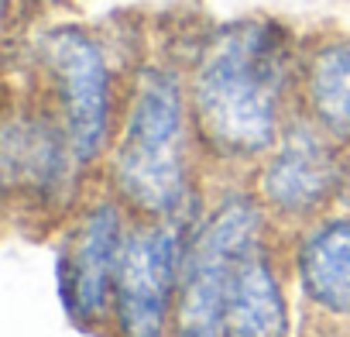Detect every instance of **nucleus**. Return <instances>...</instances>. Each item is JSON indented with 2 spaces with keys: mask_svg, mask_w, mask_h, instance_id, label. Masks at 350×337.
I'll return each instance as SVG.
<instances>
[{
  "mask_svg": "<svg viewBox=\"0 0 350 337\" xmlns=\"http://www.w3.org/2000/svg\"><path fill=\"white\" fill-rule=\"evenodd\" d=\"M38 62L79 168L96 165L110 145L113 124V83L103 49L83 28L59 25L38 38Z\"/></svg>",
  "mask_w": 350,
  "mask_h": 337,
  "instance_id": "nucleus-5",
  "label": "nucleus"
},
{
  "mask_svg": "<svg viewBox=\"0 0 350 337\" xmlns=\"http://www.w3.org/2000/svg\"><path fill=\"white\" fill-rule=\"evenodd\" d=\"M340 148L343 145L312 117L285 124L278 145L265 155L258 173V200L265 210L299 224L319 217L347 183Z\"/></svg>",
  "mask_w": 350,
  "mask_h": 337,
  "instance_id": "nucleus-6",
  "label": "nucleus"
},
{
  "mask_svg": "<svg viewBox=\"0 0 350 337\" xmlns=\"http://www.w3.org/2000/svg\"><path fill=\"white\" fill-rule=\"evenodd\" d=\"M288 334V299L282 286L278 262L261 241L237 265L227 303H224V337H285Z\"/></svg>",
  "mask_w": 350,
  "mask_h": 337,
  "instance_id": "nucleus-9",
  "label": "nucleus"
},
{
  "mask_svg": "<svg viewBox=\"0 0 350 337\" xmlns=\"http://www.w3.org/2000/svg\"><path fill=\"white\" fill-rule=\"evenodd\" d=\"M268 210L258 193L224 197L186 238L172 337H224V303L237 265L265 241Z\"/></svg>",
  "mask_w": 350,
  "mask_h": 337,
  "instance_id": "nucleus-3",
  "label": "nucleus"
},
{
  "mask_svg": "<svg viewBox=\"0 0 350 337\" xmlns=\"http://www.w3.org/2000/svg\"><path fill=\"white\" fill-rule=\"evenodd\" d=\"M292 52L275 25H227L203 49L189 103L196 134L217 158H265L285 131Z\"/></svg>",
  "mask_w": 350,
  "mask_h": 337,
  "instance_id": "nucleus-1",
  "label": "nucleus"
},
{
  "mask_svg": "<svg viewBox=\"0 0 350 337\" xmlns=\"http://www.w3.org/2000/svg\"><path fill=\"white\" fill-rule=\"evenodd\" d=\"M309 117L350 148V42L323 45L306 66Z\"/></svg>",
  "mask_w": 350,
  "mask_h": 337,
  "instance_id": "nucleus-11",
  "label": "nucleus"
},
{
  "mask_svg": "<svg viewBox=\"0 0 350 337\" xmlns=\"http://www.w3.org/2000/svg\"><path fill=\"white\" fill-rule=\"evenodd\" d=\"M124 214L127 207L117 197L90 203L86 210L76 214L59 248L55 262L59 296L66 313L86 330L110 323L117 262L131 227Z\"/></svg>",
  "mask_w": 350,
  "mask_h": 337,
  "instance_id": "nucleus-7",
  "label": "nucleus"
},
{
  "mask_svg": "<svg viewBox=\"0 0 350 337\" xmlns=\"http://www.w3.org/2000/svg\"><path fill=\"white\" fill-rule=\"evenodd\" d=\"M193 127L183 79L172 69H144L110 151V186L131 217L168 221L189 214Z\"/></svg>",
  "mask_w": 350,
  "mask_h": 337,
  "instance_id": "nucleus-2",
  "label": "nucleus"
},
{
  "mask_svg": "<svg viewBox=\"0 0 350 337\" xmlns=\"http://www.w3.org/2000/svg\"><path fill=\"white\" fill-rule=\"evenodd\" d=\"M79 168L66 127L59 117L45 114H21L11 117L4 127V183L8 197H25V203L45 200L59 203L62 190L69 186Z\"/></svg>",
  "mask_w": 350,
  "mask_h": 337,
  "instance_id": "nucleus-8",
  "label": "nucleus"
},
{
  "mask_svg": "<svg viewBox=\"0 0 350 337\" xmlns=\"http://www.w3.org/2000/svg\"><path fill=\"white\" fill-rule=\"evenodd\" d=\"M306 299L323 313H350V217H329L306 231L295 255Z\"/></svg>",
  "mask_w": 350,
  "mask_h": 337,
  "instance_id": "nucleus-10",
  "label": "nucleus"
},
{
  "mask_svg": "<svg viewBox=\"0 0 350 337\" xmlns=\"http://www.w3.org/2000/svg\"><path fill=\"white\" fill-rule=\"evenodd\" d=\"M186 238L189 214L168 221H131L113 279V337H172Z\"/></svg>",
  "mask_w": 350,
  "mask_h": 337,
  "instance_id": "nucleus-4",
  "label": "nucleus"
}]
</instances>
